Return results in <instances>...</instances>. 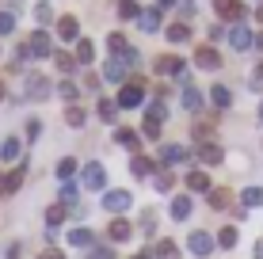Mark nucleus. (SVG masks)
Instances as JSON below:
<instances>
[{
  "instance_id": "nucleus-1",
  "label": "nucleus",
  "mask_w": 263,
  "mask_h": 259,
  "mask_svg": "<svg viewBox=\"0 0 263 259\" xmlns=\"http://www.w3.org/2000/svg\"><path fill=\"white\" fill-rule=\"evenodd\" d=\"M214 244H217V236H210V233H202V229H195L191 236H187V248H191V255H198V259H206L214 252Z\"/></svg>"
},
{
  "instance_id": "nucleus-2",
  "label": "nucleus",
  "mask_w": 263,
  "mask_h": 259,
  "mask_svg": "<svg viewBox=\"0 0 263 259\" xmlns=\"http://www.w3.org/2000/svg\"><path fill=\"white\" fill-rule=\"evenodd\" d=\"M84 187H88V191H103V187H107V172H103L99 160L84 164Z\"/></svg>"
},
{
  "instance_id": "nucleus-3",
  "label": "nucleus",
  "mask_w": 263,
  "mask_h": 259,
  "mask_svg": "<svg viewBox=\"0 0 263 259\" xmlns=\"http://www.w3.org/2000/svg\"><path fill=\"white\" fill-rule=\"evenodd\" d=\"M141 95H145V84H138V80H134V84H122L119 88V107H126V111H130V107H141Z\"/></svg>"
},
{
  "instance_id": "nucleus-4",
  "label": "nucleus",
  "mask_w": 263,
  "mask_h": 259,
  "mask_svg": "<svg viewBox=\"0 0 263 259\" xmlns=\"http://www.w3.org/2000/svg\"><path fill=\"white\" fill-rule=\"evenodd\" d=\"M195 65L206 69V73H214V69H221V53H217L214 46H198L195 50Z\"/></svg>"
},
{
  "instance_id": "nucleus-5",
  "label": "nucleus",
  "mask_w": 263,
  "mask_h": 259,
  "mask_svg": "<svg viewBox=\"0 0 263 259\" xmlns=\"http://www.w3.org/2000/svg\"><path fill=\"white\" fill-rule=\"evenodd\" d=\"M27 99H50V80L46 76H39V73H31L27 76Z\"/></svg>"
},
{
  "instance_id": "nucleus-6",
  "label": "nucleus",
  "mask_w": 263,
  "mask_h": 259,
  "mask_svg": "<svg viewBox=\"0 0 263 259\" xmlns=\"http://www.w3.org/2000/svg\"><path fill=\"white\" fill-rule=\"evenodd\" d=\"M214 12L221 15V19H233V23L244 19V4L240 0H214Z\"/></svg>"
},
{
  "instance_id": "nucleus-7",
  "label": "nucleus",
  "mask_w": 263,
  "mask_h": 259,
  "mask_svg": "<svg viewBox=\"0 0 263 259\" xmlns=\"http://www.w3.org/2000/svg\"><path fill=\"white\" fill-rule=\"evenodd\" d=\"M229 46H233V50H252V46H256V34H252L244 23H237V27L229 31Z\"/></svg>"
},
{
  "instance_id": "nucleus-8",
  "label": "nucleus",
  "mask_w": 263,
  "mask_h": 259,
  "mask_svg": "<svg viewBox=\"0 0 263 259\" xmlns=\"http://www.w3.org/2000/svg\"><path fill=\"white\" fill-rule=\"evenodd\" d=\"M126 73H130V61H122V57H111L107 61V69H103V80H111V84H122Z\"/></svg>"
},
{
  "instance_id": "nucleus-9",
  "label": "nucleus",
  "mask_w": 263,
  "mask_h": 259,
  "mask_svg": "<svg viewBox=\"0 0 263 259\" xmlns=\"http://www.w3.org/2000/svg\"><path fill=\"white\" fill-rule=\"evenodd\" d=\"M27 50H31V57H50V53H53V42H50L46 31H34V34H31V46H27Z\"/></svg>"
},
{
  "instance_id": "nucleus-10",
  "label": "nucleus",
  "mask_w": 263,
  "mask_h": 259,
  "mask_svg": "<svg viewBox=\"0 0 263 259\" xmlns=\"http://www.w3.org/2000/svg\"><path fill=\"white\" fill-rule=\"evenodd\" d=\"M103 210H111V213L130 210V191H107L103 194Z\"/></svg>"
},
{
  "instance_id": "nucleus-11",
  "label": "nucleus",
  "mask_w": 263,
  "mask_h": 259,
  "mask_svg": "<svg viewBox=\"0 0 263 259\" xmlns=\"http://www.w3.org/2000/svg\"><path fill=\"white\" fill-rule=\"evenodd\" d=\"M160 160H164L168 168H176V164H187L191 153H187V145H164L160 149Z\"/></svg>"
},
{
  "instance_id": "nucleus-12",
  "label": "nucleus",
  "mask_w": 263,
  "mask_h": 259,
  "mask_svg": "<svg viewBox=\"0 0 263 259\" xmlns=\"http://www.w3.org/2000/svg\"><path fill=\"white\" fill-rule=\"evenodd\" d=\"M58 38H65V42H77V38H80L77 15H61V19H58Z\"/></svg>"
},
{
  "instance_id": "nucleus-13",
  "label": "nucleus",
  "mask_w": 263,
  "mask_h": 259,
  "mask_svg": "<svg viewBox=\"0 0 263 259\" xmlns=\"http://www.w3.org/2000/svg\"><path fill=\"white\" fill-rule=\"evenodd\" d=\"M23 183H27V164H20L15 172H8V175H4V183H0V191H4V194H15Z\"/></svg>"
},
{
  "instance_id": "nucleus-14",
  "label": "nucleus",
  "mask_w": 263,
  "mask_h": 259,
  "mask_svg": "<svg viewBox=\"0 0 263 259\" xmlns=\"http://www.w3.org/2000/svg\"><path fill=\"white\" fill-rule=\"evenodd\" d=\"M157 73L160 76H183V61L179 57H157Z\"/></svg>"
},
{
  "instance_id": "nucleus-15",
  "label": "nucleus",
  "mask_w": 263,
  "mask_h": 259,
  "mask_svg": "<svg viewBox=\"0 0 263 259\" xmlns=\"http://www.w3.org/2000/svg\"><path fill=\"white\" fill-rule=\"evenodd\" d=\"M198 160H202V164H221V160H225V153H221V145L206 141V145L198 149Z\"/></svg>"
},
{
  "instance_id": "nucleus-16",
  "label": "nucleus",
  "mask_w": 263,
  "mask_h": 259,
  "mask_svg": "<svg viewBox=\"0 0 263 259\" xmlns=\"http://www.w3.org/2000/svg\"><path fill=\"white\" fill-rule=\"evenodd\" d=\"M172 217H176V221L191 217V198H187V194H176V198H172Z\"/></svg>"
},
{
  "instance_id": "nucleus-17",
  "label": "nucleus",
  "mask_w": 263,
  "mask_h": 259,
  "mask_svg": "<svg viewBox=\"0 0 263 259\" xmlns=\"http://www.w3.org/2000/svg\"><path fill=\"white\" fill-rule=\"evenodd\" d=\"M69 244H72V248H84V244L92 248V244H96V233H92V229H72V233H69Z\"/></svg>"
},
{
  "instance_id": "nucleus-18",
  "label": "nucleus",
  "mask_w": 263,
  "mask_h": 259,
  "mask_svg": "<svg viewBox=\"0 0 263 259\" xmlns=\"http://www.w3.org/2000/svg\"><path fill=\"white\" fill-rule=\"evenodd\" d=\"M130 172L138 175V180H145V175H153V172H157V164H153V160H145V156H134Z\"/></svg>"
},
{
  "instance_id": "nucleus-19",
  "label": "nucleus",
  "mask_w": 263,
  "mask_h": 259,
  "mask_svg": "<svg viewBox=\"0 0 263 259\" xmlns=\"http://www.w3.org/2000/svg\"><path fill=\"white\" fill-rule=\"evenodd\" d=\"M107 233H111V240H130V233H134V229H130V221L115 217V221H111V229H107Z\"/></svg>"
},
{
  "instance_id": "nucleus-20",
  "label": "nucleus",
  "mask_w": 263,
  "mask_h": 259,
  "mask_svg": "<svg viewBox=\"0 0 263 259\" xmlns=\"http://www.w3.org/2000/svg\"><path fill=\"white\" fill-rule=\"evenodd\" d=\"M210 99H214V107H229V103H233V92H229L225 84H214V88H210Z\"/></svg>"
},
{
  "instance_id": "nucleus-21",
  "label": "nucleus",
  "mask_w": 263,
  "mask_h": 259,
  "mask_svg": "<svg viewBox=\"0 0 263 259\" xmlns=\"http://www.w3.org/2000/svg\"><path fill=\"white\" fill-rule=\"evenodd\" d=\"M164 38H168V42H176V46H179V42H187V38H191V31H187V23H172Z\"/></svg>"
},
{
  "instance_id": "nucleus-22",
  "label": "nucleus",
  "mask_w": 263,
  "mask_h": 259,
  "mask_svg": "<svg viewBox=\"0 0 263 259\" xmlns=\"http://www.w3.org/2000/svg\"><path fill=\"white\" fill-rule=\"evenodd\" d=\"M187 187H191V191H210V175L206 172H187Z\"/></svg>"
},
{
  "instance_id": "nucleus-23",
  "label": "nucleus",
  "mask_w": 263,
  "mask_h": 259,
  "mask_svg": "<svg viewBox=\"0 0 263 259\" xmlns=\"http://www.w3.org/2000/svg\"><path fill=\"white\" fill-rule=\"evenodd\" d=\"M183 107H187V111H198V107H202V92L187 84V88H183Z\"/></svg>"
},
{
  "instance_id": "nucleus-24",
  "label": "nucleus",
  "mask_w": 263,
  "mask_h": 259,
  "mask_svg": "<svg viewBox=\"0 0 263 259\" xmlns=\"http://www.w3.org/2000/svg\"><path fill=\"white\" fill-rule=\"evenodd\" d=\"M99 118L115 122V118H119V103H115V99H99Z\"/></svg>"
},
{
  "instance_id": "nucleus-25",
  "label": "nucleus",
  "mask_w": 263,
  "mask_h": 259,
  "mask_svg": "<svg viewBox=\"0 0 263 259\" xmlns=\"http://www.w3.org/2000/svg\"><path fill=\"white\" fill-rule=\"evenodd\" d=\"M115 141H119V145H126V149H134V153H138V133H134V130H115Z\"/></svg>"
},
{
  "instance_id": "nucleus-26",
  "label": "nucleus",
  "mask_w": 263,
  "mask_h": 259,
  "mask_svg": "<svg viewBox=\"0 0 263 259\" xmlns=\"http://www.w3.org/2000/svg\"><path fill=\"white\" fill-rule=\"evenodd\" d=\"M72 172H77V160H72V156H61V160H58V180H61V183L72 180Z\"/></svg>"
},
{
  "instance_id": "nucleus-27",
  "label": "nucleus",
  "mask_w": 263,
  "mask_h": 259,
  "mask_svg": "<svg viewBox=\"0 0 263 259\" xmlns=\"http://www.w3.org/2000/svg\"><path fill=\"white\" fill-rule=\"evenodd\" d=\"M138 23H141V31H157V27H160V12H157V8H153V12H141Z\"/></svg>"
},
{
  "instance_id": "nucleus-28",
  "label": "nucleus",
  "mask_w": 263,
  "mask_h": 259,
  "mask_svg": "<svg viewBox=\"0 0 263 259\" xmlns=\"http://www.w3.org/2000/svg\"><path fill=\"white\" fill-rule=\"evenodd\" d=\"M153 252H157V259H179V248L172 244V240H160V244L153 248Z\"/></svg>"
},
{
  "instance_id": "nucleus-29",
  "label": "nucleus",
  "mask_w": 263,
  "mask_h": 259,
  "mask_svg": "<svg viewBox=\"0 0 263 259\" xmlns=\"http://www.w3.org/2000/svg\"><path fill=\"white\" fill-rule=\"evenodd\" d=\"M240 198H244V206H263V191H259V187H244V194H240Z\"/></svg>"
},
{
  "instance_id": "nucleus-30",
  "label": "nucleus",
  "mask_w": 263,
  "mask_h": 259,
  "mask_svg": "<svg viewBox=\"0 0 263 259\" xmlns=\"http://www.w3.org/2000/svg\"><path fill=\"white\" fill-rule=\"evenodd\" d=\"M145 118L164 122V118H168V107H164V99H153V103H149V114H145Z\"/></svg>"
},
{
  "instance_id": "nucleus-31",
  "label": "nucleus",
  "mask_w": 263,
  "mask_h": 259,
  "mask_svg": "<svg viewBox=\"0 0 263 259\" xmlns=\"http://www.w3.org/2000/svg\"><path fill=\"white\" fill-rule=\"evenodd\" d=\"M77 61H84V65L96 61V46H92V42H77Z\"/></svg>"
},
{
  "instance_id": "nucleus-32",
  "label": "nucleus",
  "mask_w": 263,
  "mask_h": 259,
  "mask_svg": "<svg viewBox=\"0 0 263 259\" xmlns=\"http://www.w3.org/2000/svg\"><path fill=\"white\" fill-rule=\"evenodd\" d=\"M61 221H65V206H58V202H53V206L46 210V225H50V229H58Z\"/></svg>"
},
{
  "instance_id": "nucleus-33",
  "label": "nucleus",
  "mask_w": 263,
  "mask_h": 259,
  "mask_svg": "<svg viewBox=\"0 0 263 259\" xmlns=\"http://www.w3.org/2000/svg\"><path fill=\"white\" fill-rule=\"evenodd\" d=\"M15 156H20V141L8 137L4 145H0V160H15Z\"/></svg>"
},
{
  "instance_id": "nucleus-34",
  "label": "nucleus",
  "mask_w": 263,
  "mask_h": 259,
  "mask_svg": "<svg viewBox=\"0 0 263 259\" xmlns=\"http://www.w3.org/2000/svg\"><path fill=\"white\" fill-rule=\"evenodd\" d=\"M119 15H122V19H138V15H141V8L134 4V0H119Z\"/></svg>"
},
{
  "instance_id": "nucleus-35",
  "label": "nucleus",
  "mask_w": 263,
  "mask_h": 259,
  "mask_svg": "<svg viewBox=\"0 0 263 259\" xmlns=\"http://www.w3.org/2000/svg\"><path fill=\"white\" fill-rule=\"evenodd\" d=\"M65 122H69L72 130H80V126H84V111H80V107H69V111H65Z\"/></svg>"
},
{
  "instance_id": "nucleus-36",
  "label": "nucleus",
  "mask_w": 263,
  "mask_h": 259,
  "mask_svg": "<svg viewBox=\"0 0 263 259\" xmlns=\"http://www.w3.org/2000/svg\"><path fill=\"white\" fill-rule=\"evenodd\" d=\"M217 244H221V248H233V244H237V229H233V225H225L221 233H217Z\"/></svg>"
},
{
  "instance_id": "nucleus-37",
  "label": "nucleus",
  "mask_w": 263,
  "mask_h": 259,
  "mask_svg": "<svg viewBox=\"0 0 263 259\" xmlns=\"http://www.w3.org/2000/svg\"><path fill=\"white\" fill-rule=\"evenodd\" d=\"M107 46H111V50H115V57H119V53H130V46H126V38H122V34H119V31H115V34H111V38H107Z\"/></svg>"
},
{
  "instance_id": "nucleus-38",
  "label": "nucleus",
  "mask_w": 263,
  "mask_h": 259,
  "mask_svg": "<svg viewBox=\"0 0 263 259\" xmlns=\"http://www.w3.org/2000/svg\"><path fill=\"white\" fill-rule=\"evenodd\" d=\"M58 194H61V202H77V183L65 180V183L58 187Z\"/></svg>"
},
{
  "instance_id": "nucleus-39",
  "label": "nucleus",
  "mask_w": 263,
  "mask_h": 259,
  "mask_svg": "<svg viewBox=\"0 0 263 259\" xmlns=\"http://www.w3.org/2000/svg\"><path fill=\"white\" fill-rule=\"evenodd\" d=\"M53 61H58L61 73H72V69H77V57H69V53H53Z\"/></svg>"
},
{
  "instance_id": "nucleus-40",
  "label": "nucleus",
  "mask_w": 263,
  "mask_h": 259,
  "mask_svg": "<svg viewBox=\"0 0 263 259\" xmlns=\"http://www.w3.org/2000/svg\"><path fill=\"white\" fill-rule=\"evenodd\" d=\"M141 233H145V236L157 233V217H153V210H145V213H141Z\"/></svg>"
},
{
  "instance_id": "nucleus-41",
  "label": "nucleus",
  "mask_w": 263,
  "mask_h": 259,
  "mask_svg": "<svg viewBox=\"0 0 263 259\" xmlns=\"http://www.w3.org/2000/svg\"><path fill=\"white\" fill-rule=\"evenodd\" d=\"M34 19H39V23H50V19H53V8L46 4V0H42V4H34Z\"/></svg>"
},
{
  "instance_id": "nucleus-42",
  "label": "nucleus",
  "mask_w": 263,
  "mask_h": 259,
  "mask_svg": "<svg viewBox=\"0 0 263 259\" xmlns=\"http://www.w3.org/2000/svg\"><path fill=\"white\" fill-rule=\"evenodd\" d=\"M141 133H145V137H149V141H157V137H160V122L145 118V122H141Z\"/></svg>"
},
{
  "instance_id": "nucleus-43",
  "label": "nucleus",
  "mask_w": 263,
  "mask_h": 259,
  "mask_svg": "<svg viewBox=\"0 0 263 259\" xmlns=\"http://www.w3.org/2000/svg\"><path fill=\"white\" fill-rule=\"evenodd\" d=\"M210 206L214 210H225V206H229V191H210Z\"/></svg>"
},
{
  "instance_id": "nucleus-44",
  "label": "nucleus",
  "mask_w": 263,
  "mask_h": 259,
  "mask_svg": "<svg viewBox=\"0 0 263 259\" xmlns=\"http://www.w3.org/2000/svg\"><path fill=\"white\" fill-rule=\"evenodd\" d=\"M58 95H61L65 103H72V99H77V84H69V80H65V84L58 88Z\"/></svg>"
},
{
  "instance_id": "nucleus-45",
  "label": "nucleus",
  "mask_w": 263,
  "mask_h": 259,
  "mask_svg": "<svg viewBox=\"0 0 263 259\" xmlns=\"http://www.w3.org/2000/svg\"><path fill=\"white\" fill-rule=\"evenodd\" d=\"M12 27H15L12 12H0V34H12Z\"/></svg>"
},
{
  "instance_id": "nucleus-46",
  "label": "nucleus",
  "mask_w": 263,
  "mask_h": 259,
  "mask_svg": "<svg viewBox=\"0 0 263 259\" xmlns=\"http://www.w3.org/2000/svg\"><path fill=\"white\" fill-rule=\"evenodd\" d=\"M172 183H176V180H172L168 172H160V175H157V191H164V194H168V191H172Z\"/></svg>"
},
{
  "instance_id": "nucleus-47",
  "label": "nucleus",
  "mask_w": 263,
  "mask_h": 259,
  "mask_svg": "<svg viewBox=\"0 0 263 259\" xmlns=\"http://www.w3.org/2000/svg\"><path fill=\"white\" fill-rule=\"evenodd\" d=\"M88 259H115V248H92Z\"/></svg>"
},
{
  "instance_id": "nucleus-48",
  "label": "nucleus",
  "mask_w": 263,
  "mask_h": 259,
  "mask_svg": "<svg viewBox=\"0 0 263 259\" xmlns=\"http://www.w3.org/2000/svg\"><path fill=\"white\" fill-rule=\"evenodd\" d=\"M248 84H252V88H263V61H259V65H256V69H252V76H248Z\"/></svg>"
},
{
  "instance_id": "nucleus-49",
  "label": "nucleus",
  "mask_w": 263,
  "mask_h": 259,
  "mask_svg": "<svg viewBox=\"0 0 263 259\" xmlns=\"http://www.w3.org/2000/svg\"><path fill=\"white\" fill-rule=\"evenodd\" d=\"M210 130H214L210 122H198V126H195V137H198V141H202V145H206V137H210Z\"/></svg>"
},
{
  "instance_id": "nucleus-50",
  "label": "nucleus",
  "mask_w": 263,
  "mask_h": 259,
  "mask_svg": "<svg viewBox=\"0 0 263 259\" xmlns=\"http://www.w3.org/2000/svg\"><path fill=\"white\" fill-rule=\"evenodd\" d=\"M39 126H42L39 118H31V122H27V141H34V137H39Z\"/></svg>"
},
{
  "instance_id": "nucleus-51",
  "label": "nucleus",
  "mask_w": 263,
  "mask_h": 259,
  "mask_svg": "<svg viewBox=\"0 0 263 259\" xmlns=\"http://www.w3.org/2000/svg\"><path fill=\"white\" fill-rule=\"evenodd\" d=\"M225 34H229V31H221V27H210V42H221Z\"/></svg>"
},
{
  "instance_id": "nucleus-52",
  "label": "nucleus",
  "mask_w": 263,
  "mask_h": 259,
  "mask_svg": "<svg viewBox=\"0 0 263 259\" xmlns=\"http://www.w3.org/2000/svg\"><path fill=\"white\" fill-rule=\"evenodd\" d=\"M20 248H23V244H12V248H8V259H20Z\"/></svg>"
},
{
  "instance_id": "nucleus-53",
  "label": "nucleus",
  "mask_w": 263,
  "mask_h": 259,
  "mask_svg": "<svg viewBox=\"0 0 263 259\" xmlns=\"http://www.w3.org/2000/svg\"><path fill=\"white\" fill-rule=\"evenodd\" d=\"M39 259H65V255H61V252H42Z\"/></svg>"
},
{
  "instance_id": "nucleus-54",
  "label": "nucleus",
  "mask_w": 263,
  "mask_h": 259,
  "mask_svg": "<svg viewBox=\"0 0 263 259\" xmlns=\"http://www.w3.org/2000/svg\"><path fill=\"white\" fill-rule=\"evenodd\" d=\"M252 252H256V259H263V240H256V248H252Z\"/></svg>"
},
{
  "instance_id": "nucleus-55",
  "label": "nucleus",
  "mask_w": 263,
  "mask_h": 259,
  "mask_svg": "<svg viewBox=\"0 0 263 259\" xmlns=\"http://www.w3.org/2000/svg\"><path fill=\"white\" fill-rule=\"evenodd\" d=\"M256 50L263 53V34H256Z\"/></svg>"
},
{
  "instance_id": "nucleus-56",
  "label": "nucleus",
  "mask_w": 263,
  "mask_h": 259,
  "mask_svg": "<svg viewBox=\"0 0 263 259\" xmlns=\"http://www.w3.org/2000/svg\"><path fill=\"white\" fill-rule=\"evenodd\" d=\"M157 4H160V8H168V4H172V0H157Z\"/></svg>"
},
{
  "instance_id": "nucleus-57",
  "label": "nucleus",
  "mask_w": 263,
  "mask_h": 259,
  "mask_svg": "<svg viewBox=\"0 0 263 259\" xmlns=\"http://www.w3.org/2000/svg\"><path fill=\"white\" fill-rule=\"evenodd\" d=\"M134 259H149V255H134Z\"/></svg>"
},
{
  "instance_id": "nucleus-58",
  "label": "nucleus",
  "mask_w": 263,
  "mask_h": 259,
  "mask_svg": "<svg viewBox=\"0 0 263 259\" xmlns=\"http://www.w3.org/2000/svg\"><path fill=\"white\" fill-rule=\"evenodd\" d=\"M259 122H263V107H259Z\"/></svg>"
},
{
  "instance_id": "nucleus-59",
  "label": "nucleus",
  "mask_w": 263,
  "mask_h": 259,
  "mask_svg": "<svg viewBox=\"0 0 263 259\" xmlns=\"http://www.w3.org/2000/svg\"><path fill=\"white\" fill-rule=\"evenodd\" d=\"M0 95H4V84H0Z\"/></svg>"
}]
</instances>
